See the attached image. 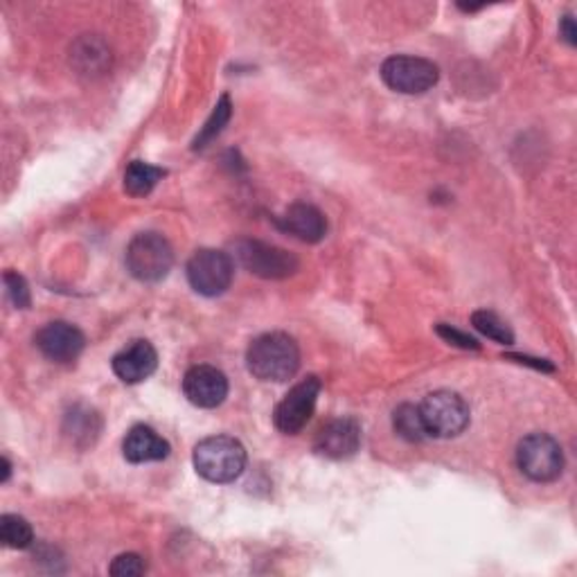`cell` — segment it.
<instances>
[{
  "instance_id": "1",
  "label": "cell",
  "mask_w": 577,
  "mask_h": 577,
  "mask_svg": "<svg viewBox=\"0 0 577 577\" xmlns=\"http://www.w3.org/2000/svg\"><path fill=\"white\" fill-rule=\"evenodd\" d=\"M246 366L260 381H288L301 368L298 343L282 332H269L248 345Z\"/></svg>"
},
{
  "instance_id": "2",
  "label": "cell",
  "mask_w": 577,
  "mask_h": 577,
  "mask_svg": "<svg viewBox=\"0 0 577 577\" xmlns=\"http://www.w3.org/2000/svg\"><path fill=\"white\" fill-rule=\"evenodd\" d=\"M197 474L210 483H233L246 467V449L231 436H212L195 447L192 456Z\"/></svg>"
},
{
  "instance_id": "3",
  "label": "cell",
  "mask_w": 577,
  "mask_h": 577,
  "mask_svg": "<svg viewBox=\"0 0 577 577\" xmlns=\"http://www.w3.org/2000/svg\"><path fill=\"white\" fill-rule=\"evenodd\" d=\"M417 409L428 438H456L469 426V407L458 392H431Z\"/></svg>"
},
{
  "instance_id": "4",
  "label": "cell",
  "mask_w": 577,
  "mask_h": 577,
  "mask_svg": "<svg viewBox=\"0 0 577 577\" xmlns=\"http://www.w3.org/2000/svg\"><path fill=\"white\" fill-rule=\"evenodd\" d=\"M125 262L136 280L161 282L172 271L174 250L163 235L140 233L129 242Z\"/></svg>"
},
{
  "instance_id": "5",
  "label": "cell",
  "mask_w": 577,
  "mask_h": 577,
  "mask_svg": "<svg viewBox=\"0 0 577 577\" xmlns=\"http://www.w3.org/2000/svg\"><path fill=\"white\" fill-rule=\"evenodd\" d=\"M517 464L530 481L551 483L564 472V454L560 443L549 433H530L517 447Z\"/></svg>"
},
{
  "instance_id": "6",
  "label": "cell",
  "mask_w": 577,
  "mask_h": 577,
  "mask_svg": "<svg viewBox=\"0 0 577 577\" xmlns=\"http://www.w3.org/2000/svg\"><path fill=\"white\" fill-rule=\"evenodd\" d=\"M235 278V262L224 250L201 248L188 262V280L197 294L214 298L226 294Z\"/></svg>"
},
{
  "instance_id": "7",
  "label": "cell",
  "mask_w": 577,
  "mask_h": 577,
  "mask_svg": "<svg viewBox=\"0 0 577 577\" xmlns=\"http://www.w3.org/2000/svg\"><path fill=\"white\" fill-rule=\"evenodd\" d=\"M381 80L388 89H392L397 93L422 95L438 84L440 70L436 63L428 61V59L397 55V57H390L384 61Z\"/></svg>"
},
{
  "instance_id": "8",
  "label": "cell",
  "mask_w": 577,
  "mask_h": 577,
  "mask_svg": "<svg viewBox=\"0 0 577 577\" xmlns=\"http://www.w3.org/2000/svg\"><path fill=\"white\" fill-rule=\"evenodd\" d=\"M235 258L248 273L264 280H284L301 267L288 250L258 239H239L235 244Z\"/></svg>"
},
{
  "instance_id": "9",
  "label": "cell",
  "mask_w": 577,
  "mask_h": 577,
  "mask_svg": "<svg viewBox=\"0 0 577 577\" xmlns=\"http://www.w3.org/2000/svg\"><path fill=\"white\" fill-rule=\"evenodd\" d=\"M318 395H320L318 377H307L301 384H296L292 390L286 392V397L275 409V415H273L275 426L282 433H286V436H296V433H301L311 420Z\"/></svg>"
},
{
  "instance_id": "10",
  "label": "cell",
  "mask_w": 577,
  "mask_h": 577,
  "mask_svg": "<svg viewBox=\"0 0 577 577\" xmlns=\"http://www.w3.org/2000/svg\"><path fill=\"white\" fill-rule=\"evenodd\" d=\"M34 343L42 350V354L55 361V364H72V361L84 352L86 337L82 334L80 328H75V325H70L66 320H55L39 330V334L34 337Z\"/></svg>"
},
{
  "instance_id": "11",
  "label": "cell",
  "mask_w": 577,
  "mask_h": 577,
  "mask_svg": "<svg viewBox=\"0 0 577 577\" xmlns=\"http://www.w3.org/2000/svg\"><path fill=\"white\" fill-rule=\"evenodd\" d=\"M184 392L190 404L199 409H216L228 397V379L214 366H195L186 373Z\"/></svg>"
},
{
  "instance_id": "12",
  "label": "cell",
  "mask_w": 577,
  "mask_h": 577,
  "mask_svg": "<svg viewBox=\"0 0 577 577\" xmlns=\"http://www.w3.org/2000/svg\"><path fill=\"white\" fill-rule=\"evenodd\" d=\"M361 447V426L352 417H339L325 424L314 440L316 454L332 458V460H345L352 458Z\"/></svg>"
},
{
  "instance_id": "13",
  "label": "cell",
  "mask_w": 577,
  "mask_h": 577,
  "mask_svg": "<svg viewBox=\"0 0 577 577\" xmlns=\"http://www.w3.org/2000/svg\"><path fill=\"white\" fill-rule=\"evenodd\" d=\"M275 226L282 233H288L305 244H318L328 235V220H325V214L311 203L288 205L286 212L275 220Z\"/></svg>"
},
{
  "instance_id": "14",
  "label": "cell",
  "mask_w": 577,
  "mask_h": 577,
  "mask_svg": "<svg viewBox=\"0 0 577 577\" xmlns=\"http://www.w3.org/2000/svg\"><path fill=\"white\" fill-rule=\"evenodd\" d=\"M114 373L125 384H140L156 373L158 354L150 341H133L111 361Z\"/></svg>"
},
{
  "instance_id": "15",
  "label": "cell",
  "mask_w": 577,
  "mask_h": 577,
  "mask_svg": "<svg viewBox=\"0 0 577 577\" xmlns=\"http://www.w3.org/2000/svg\"><path fill=\"white\" fill-rule=\"evenodd\" d=\"M122 454L133 464L158 462L169 456V443L161 438L152 426L138 424L127 433V438L122 443Z\"/></svg>"
},
{
  "instance_id": "16",
  "label": "cell",
  "mask_w": 577,
  "mask_h": 577,
  "mask_svg": "<svg viewBox=\"0 0 577 577\" xmlns=\"http://www.w3.org/2000/svg\"><path fill=\"white\" fill-rule=\"evenodd\" d=\"M72 63L82 72H89V75H99L111 63V52H108L106 44L99 42L97 36H84L72 48Z\"/></svg>"
},
{
  "instance_id": "17",
  "label": "cell",
  "mask_w": 577,
  "mask_h": 577,
  "mask_svg": "<svg viewBox=\"0 0 577 577\" xmlns=\"http://www.w3.org/2000/svg\"><path fill=\"white\" fill-rule=\"evenodd\" d=\"M163 176L165 169L142 161H133L125 172V190L131 197H148L158 186V180Z\"/></svg>"
},
{
  "instance_id": "18",
  "label": "cell",
  "mask_w": 577,
  "mask_h": 577,
  "mask_svg": "<svg viewBox=\"0 0 577 577\" xmlns=\"http://www.w3.org/2000/svg\"><path fill=\"white\" fill-rule=\"evenodd\" d=\"M392 426L397 433H400V438H404L409 443H422L428 438L422 415H420V409L413 404H402V407L395 409Z\"/></svg>"
},
{
  "instance_id": "19",
  "label": "cell",
  "mask_w": 577,
  "mask_h": 577,
  "mask_svg": "<svg viewBox=\"0 0 577 577\" xmlns=\"http://www.w3.org/2000/svg\"><path fill=\"white\" fill-rule=\"evenodd\" d=\"M0 539H3V544L8 549H30L32 541H34V532L32 526L19 517V515H3L0 517Z\"/></svg>"
},
{
  "instance_id": "20",
  "label": "cell",
  "mask_w": 577,
  "mask_h": 577,
  "mask_svg": "<svg viewBox=\"0 0 577 577\" xmlns=\"http://www.w3.org/2000/svg\"><path fill=\"white\" fill-rule=\"evenodd\" d=\"M231 116H233V106H231V97H228V95H224V97H222L220 102H216V106H214V111H212L210 120L205 122V127L201 129V133H199V136L195 138V142H192V148H195V150H203L208 142H212V140H214L216 136H220V133L224 131V127L228 125Z\"/></svg>"
},
{
  "instance_id": "21",
  "label": "cell",
  "mask_w": 577,
  "mask_h": 577,
  "mask_svg": "<svg viewBox=\"0 0 577 577\" xmlns=\"http://www.w3.org/2000/svg\"><path fill=\"white\" fill-rule=\"evenodd\" d=\"M472 325L481 334H485L487 339H492V341H496L501 345H513L515 343L513 330L494 311H487V309L474 311L472 314Z\"/></svg>"
},
{
  "instance_id": "22",
  "label": "cell",
  "mask_w": 577,
  "mask_h": 577,
  "mask_svg": "<svg viewBox=\"0 0 577 577\" xmlns=\"http://www.w3.org/2000/svg\"><path fill=\"white\" fill-rule=\"evenodd\" d=\"M3 280H5V288H8L10 301H12L19 309H27L30 303H32V298H30V286H27L25 278L19 275V273H14V271H8V273L3 275Z\"/></svg>"
},
{
  "instance_id": "23",
  "label": "cell",
  "mask_w": 577,
  "mask_h": 577,
  "mask_svg": "<svg viewBox=\"0 0 577 577\" xmlns=\"http://www.w3.org/2000/svg\"><path fill=\"white\" fill-rule=\"evenodd\" d=\"M108 570H111V575H116V577H131V575H142L144 570H148V564H144V560L140 555L127 553V555L116 557Z\"/></svg>"
},
{
  "instance_id": "24",
  "label": "cell",
  "mask_w": 577,
  "mask_h": 577,
  "mask_svg": "<svg viewBox=\"0 0 577 577\" xmlns=\"http://www.w3.org/2000/svg\"><path fill=\"white\" fill-rule=\"evenodd\" d=\"M436 330H438V334H440L445 341H449V343H454V345H458V348H462V350H479V348H481L476 339H472V337H467V334H462V332L449 328V325H445V322H440Z\"/></svg>"
},
{
  "instance_id": "25",
  "label": "cell",
  "mask_w": 577,
  "mask_h": 577,
  "mask_svg": "<svg viewBox=\"0 0 577 577\" xmlns=\"http://www.w3.org/2000/svg\"><path fill=\"white\" fill-rule=\"evenodd\" d=\"M560 30H562V34H564V42H566L568 46H575V44H577V39H575V36H577V32H575V23H573V16H564V21H562Z\"/></svg>"
},
{
  "instance_id": "26",
  "label": "cell",
  "mask_w": 577,
  "mask_h": 577,
  "mask_svg": "<svg viewBox=\"0 0 577 577\" xmlns=\"http://www.w3.org/2000/svg\"><path fill=\"white\" fill-rule=\"evenodd\" d=\"M0 464H3V476H0V481L8 483V479H10V472H12V464H10V460H8V458L0 460Z\"/></svg>"
},
{
  "instance_id": "27",
  "label": "cell",
  "mask_w": 577,
  "mask_h": 577,
  "mask_svg": "<svg viewBox=\"0 0 577 577\" xmlns=\"http://www.w3.org/2000/svg\"><path fill=\"white\" fill-rule=\"evenodd\" d=\"M510 358H519L521 361V364H523V361H526V364H530V361L532 358H523V356H510ZM537 368H544V370H553V366H549V364H534Z\"/></svg>"
}]
</instances>
